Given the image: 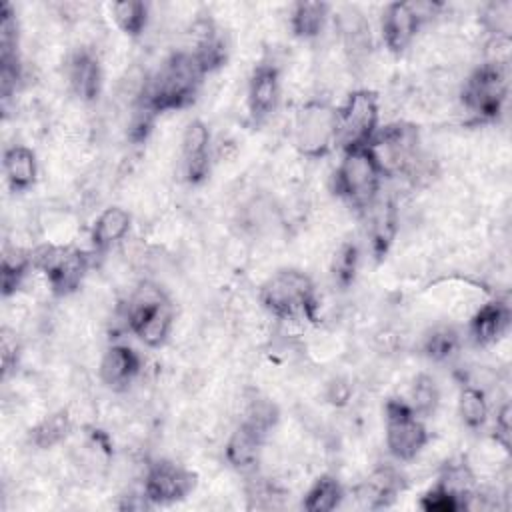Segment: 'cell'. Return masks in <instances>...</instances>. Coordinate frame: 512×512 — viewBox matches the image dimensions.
<instances>
[{
	"label": "cell",
	"instance_id": "1",
	"mask_svg": "<svg viewBox=\"0 0 512 512\" xmlns=\"http://www.w3.org/2000/svg\"><path fill=\"white\" fill-rule=\"evenodd\" d=\"M204 74L190 52H176L146 82L140 104L150 112L182 108L194 100Z\"/></svg>",
	"mask_w": 512,
	"mask_h": 512
},
{
	"label": "cell",
	"instance_id": "2",
	"mask_svg": "<svg viewBox=\"0 0 512 512\" xmlns=\"http://www.w3.org/2000/svg\"><path fill=\"white\" fill-rule=\"evenodd\" d=\"M382 172L368 146L344 152L334 174L336 192L356 208H368L380 192Z\"/></svg>",
	"mask_w": 512,
	"mask_h": 512
},
{
	"label": "cell",
	"instance_id": "3",
	"mask_svg": "<svg viewBox=\"0 0 512 512\" xmlns=\"http://www.w3.org/2000/svg\"><path fill=\"white\" fill-rule=\"evenodd\" d=\"M262 304L278 318H312L316 296L312 280L300 270H280L266 280L260 292Z\"/></svg>",
	"mask_w": 512,
	"mask_h": 512
},
{
	"label": "cell",
	"instance_id": "4",
	"mask_svg": "<svg viewBox=\"0 0 512 512\" xmlns=\"http://www.w3.org/2000/svg\"><path fill=\"white\" fill-rule=\"evenodd\" d=\"M126 322L146 346H160L172 328V310L160 288L144 284L128 300Z\"/></svg>",
	"mask_w": 512,
	"mask_h": 512
},
{
	"label": "cell",
	"instance_id": "5",
	"mask_svg": "<svg viewBox=\"0 0 512 512\" xmlns=\"http://www.w3.org/2000/svg\"><path fill=\"white\" fill-rule=\"evenodd\" d=\"M378 130V100L374 92H352L336 110V144L346 152L368 146Z\"/></svg>",
	"mask_w": 512,
	"mask_h": 512
},
{
	"label": "cell",
	"instance_id": "6",
	"mask_svg": "<svg viewBox=\"0 0 512 512\" xmlns=\"http://www.w3.org/2000/svg\"><path fill=\"white\" fill-rule=\"evenodd\" d=\"M368 150L372 152L382 174L408 172L416 164L418 134L412 126L406 124L386 126L376 130Z\"/></svg>",
	"mask_w": 512,
	"mask_h": 512
},
{
	"label": "cell",
	"instance_id": "7",
	"mask_svg": "<svg viewBox=\"0 0 512 512\" xmlns=\"http://www.w3.org/2000/svg\"><path fill=\"white\" fill-rule=\"evenodd\" d=\"M384 414L388 452L396 460H412L428 440L420 416L402 400H388Z\"/></svg>",
	"mask_w": 512,
	"mask_h": 512
},
{
	"label": "cell",
	"instance_id": "8",
	"mask_svg": "<svg viewBox=\"0 0 512 512\" xmlns=\"http://www.w3.org/2000/svg\"><path fill=\"white\" fill-rule=\"evenodd\" d=\"M506 68L482 64L464 84L462 102L470 114L480 120H492L500 114L506 100Z\"/></svg>",
	"mask_w": 512,
	"mask_h": 512
},
{
	"label": "cell",
	"instance_id": "9",
	"mask_svg": "<svg viewBox=\"0 0 512 512\" xmlns=\"http://www.w3.org/2000/svg\"><path fill=\"white\" fill-rule=\"evenodd\" d=\"M296 144L306 156H322L336 144V110L322 102L302 108L296 124Z\"/></svg>",
	"mask_w": 512,
	"mask_h": 512
},
{
	"label": "cell",
	"instance_id": "10",
	"mask_svg": "<svg viewBox=\"0 0 512 512\" xmlns=\"http://www.w3.org/2000/svg\"><path fill=\"white\" fill-rule=\"evenodd\" d=\"M34 260L36 266L46 272L48 284L58 296L74 292L88 268V260L80 250L64 246H46L34 256Z\"/></svg>",
	"mask_w": 512,
	"mask_h": 512
},
{
	"label": "cell",
	"instance_id": "11",
	"mask_svg": "<svg viewBox=\"0 0 512 512\" xmlns=\"http://www.w3.org/2000/svg\"><path fill=\"white\" fill-rule=\"evenodd\" d=\"M194 488V474L172 464L158 462L150 466L144 480V496L154 504H168L184 498Z\"/></svg>",
	"mask_w": 512,
	"mask_h": 512
},
{
	"label": "cell",
	"instance_id": "12",
	"mask_svg": "<svg viewBox=\"0 0 512 512\" xmlns=\"http://www.w3.org/2000/svg\"><path fill=\"white\" fill-rule=\"evenodd\" d=\"M420 18L412 2H392L382 12V34L384 42L392 52H402L414 40Z\"/></svg>",
	"mask_w": 512,
	"mask_h": 512
},
{
	"label": "cell",
	"instance_id": "13",
	"mask_svg": "<svg viewBox=\"0 0 512 512\" xmlns=\"http://www.w3.org/2000/svg\"><path fill=\"white\" fill-rule=\"evenodd\" d=\"M210 132L204 122L192 120L182 134V172L188 182H200L208 172Z\"/></svg>",
	"mask_w": 512,
	"mask_h": 512
},
{
	"label": "cell",
	"instance_id": "14",
	"mask_svg": "<svg viewBox=\"0 0 512 512\" xmlns=\"http://www.w3.org/2000/svg\"><path fill=\"white\" fill-rule=\"evenodd\" d=\"M280 96V80L278 70L272 64L256 66L250 84H248V110L250 116L260 122L264 120L278 102Z\"/></svg>",
	"mask_w": 512,
	"mask_h": 512
},
{
	"label": "cell",
	"instance_id": "15",
	"mask_svg": "<svg viewBox=\"0 0 512 512\" xmlns=\"http://www.w3.org/2000/svg\"><path fill=\"white\" fill-rule=\"evenodd\" d=\"M140 372V356L122 344L110 346L100 360V378L110 388H126Z\"/></svg>",
	"mask_w": 512,
	"mask_h": 512
},
{
	"label": "cell",
	"instance_id": "16",
	"mask_svg": "<svg viewBox=\"0 0 512 512\" xmlns=\"http://www.w3.org/2000/svg\"><path fill=\"white\" fill-rule=\"evenodd\" d=\"M68 80L72 90L82 100H94L100 92V82H102L98 58L88 50L76 52L68 62Z\"/></svg>",
	"mask_w": 512,
	"mask_h": 512
},
{
	"label": "cell",
	"instance_id": "17",
	"mask_svg": "<svg viewBox=\"0 0 512 512\" xmlns=\"http://www.w3.org/2000/svg\"><path fill=\"white\" fill-rule=\"evenodd\" d=\"M510 310L502 302H488L470 320V336L476 344L496 342L508 328Z\"/></svg>",
	"mask_w": 512,
	"mask_h": 512
},
{
	"label": "cell",
	"instance_id": "18",
	"mask_svg": "<svg viewBox=\"0 0 512 512\" xmlns=\"http://www.w3.org/2000/svg\"><path fill=\"white\" fill-rule=\"evenodd\" d=\"M130 230V214L120 206L104 208L92 224V244L98 250H106L120 242Z\"/></svg>",
	"mask_w": 512,
	"mask_h": 512
},
{
	"label": "cell",
	"instance_id": "19",
	"mask_svg": "<svg viewBox=\"0 0 512 512\" xmlns=\"http://www.w3.org/2000/svg\"><path fill=\"white\" fill-rule=\"evenodd\" d=\"M36 156L26 146H12L4 154V174L12 190H26L36 180Z\"/></svg>",
	"mask_w": 512,
	"mask_h": 512
},
{
	"label": "cell",
	"instance_id": "20",
	"mask_svg": "<svg viewBox=\"0 0 512 512\" xmlns=\"http://www.w3.org/2000/svg\"><path fill=\"white\" fill-rule=\"evenodd\" d=\"M262 434H258L256 430H252L246 424H240L228 444H226V458L232 466L236 468H248L258 460V452H260V444H262Z\"/></svg>",
	"mask_w": 512,
	"mask_h": 512
},
{
	"label": "cell",
	"instance_id": "21",
	"mask_svg": "<svg viewBox=\"0 0 512 512\" xmlns=\"http://www.w3.org/2000/svg\"><path fill=\"white\" fill-rule=\"evenodd\" d=\"M370 234H372V244L376 254L386 252L388 244L394 238L396 230V216H394V206L390 200H374L370 206Z\"/></svg>",
	"mask_w": 512,
	"mask_h": 512
},
{
	"label": "cell",
	"instance_id": "22",
	"mask_svg": "<svg viewBox=\"0 0 512 512\" xmlns=\"http://www.w3.org/2000/svg\"><path fill=\"white\" fill-rule=\"evenodd\" d=\"M328 16V4L324 2H296L290 14V26L300 38H314L320 34Z\"/></svg>",
	"mask_w": 512,
	"mask_h": 512
},
{
	"label": "cell",
	"instance_id": "23",
	"mask_svg": "<svg viewBox=\"0 0 512 512\" xmlns=\"http://www.w3.org/2000/svg\"><path fill=\"white\" fill-rule=\"evenodd\" d=\"M342 488L332 476L318 478L304 498V508L308 512H330L340 504Z\"/></svg>",
	"mask_w": 512,
	"mask_h": 512
},
{
	"label": "cell",
	"instance_id": "24",
	"mask_svg": "<svg viewBox=\"0 0 512 512\" xmlns=\"http://www.w3.org/2000/svg\"><path fill=\"white\" fill-rule=\"evenodd\" d=\"M110 12L116 26L128 36H138L146 28L148 6L144 2H136V0L114 2L110 6Z\"/></svg>",
	"mask_w": 512,
	"mask_h": 512
},
{
	"label": "cell",
	"instance_id": "25",
	"mask_svg": "<svg viewBox=\"0 0 512 512\" xmlns=\"http://www.w3.org/2000/svg\"><path fill=\"white\" fill-rule=\"evenodd\" d=\"M458 408H460V416L466 426L480 428L486 422L488 404H486V396H484L482 388H476L472 384L464 386L460 392Z\"/></svg>",
	"mask_w": 512,
	"mask_h": 512
},
{
	"label": "cell",
	"instance_id": "26",
	"mask_svg": "<svg viewBox=\"0 0 512 512\" xmlns=\"http://www.w3.org/2000/svg\"><path fill=\"white\" fill-rule=\"evenodd\" d=\"M70 430V420L66 412H56L44 418L34 430H32V440L40 448H50L64 440V436Z\"/></svg>",
	"mask_w": 512,
	"mask_h": 512
},
{
	"label": "cell",
	"instance_id": "27",
	"mask_svg": "<svg viewBox=\"0 0 512 512\" xmlns=\"http://www.w3.org/2000/svg\"><path fill=\"white\" fill-rule=\"evenodd\" d=\"M438 406V388L430 376H418L410 390V408L418 416H430Z\"/></svg>",
	"mask_w": 512,
	"mask_h": 512
},
{
	"label": "cell",
	"instance_id": "28",
	"mask_svg": "<svg viewBox=\"0 0 512 512\" xmlns=\"http://www.w3.org/2000/svg\"><path fill=\"white\" fill-rule=\"evenodd\" d=\"M458 346V336L452 328H436L430 332V336H426L424 342V350L428 356L432 358H446L450 356Z\"/></svg>",
	"mask_w": 512,
	"mask_h": 512
},
{
	"label": "cell",
	"instance_id": "29",
	"mask_svg": "<svg viewBox=\"0 0 512 512\" xmlns=\"http://www.w3.org/2000/svg\"><path fill=\"white\" fill-rule=\"evenodd\" d=\"M356 266H358V250H356V246H352V244L340 246V250L336 252L334 262H332L334 278H336L342 286L350 284L352 278H354V274H356Z\"/></svg>",
	"mask_w": 512,
	"mask_h": 512
},
{
	"label": "cell",
	"instance_id": "30",
	"mask_svg": "<svg viewBox=\"0 0 512 512\" xmlns=\"http://www.w3.org/2000/svg\"><path fill=\"white\" fill-rule=\"evenodd\" d=\"M420 504H422L424 510H430V512H456V510L464 508L462 502L456 496H452L450 492H446L438 484L422 498Z\"/></svg>",
	"mask_w": 512,
	"mask_h": 512
},
{
	"label": "cell",
	"instance_id": "31",
	"mask_svg": "<svg viewBox=\"0 0 512 512\" xmlns=\"http://www.w3.org/2000/svg\"><path fill=\"white\" fill-rule=\"evenodd\" d=\"M510 404H504L498 414H496V424H494V432H496V442L502 444L504 450H508L510 446Z\"/></svg>",
	"mask_w": 512,
	"mask_h": 512
},
{
	"label": "cell",
	"instance_id": "32",
	"mask_svg": "<svg viewBox=\"0 0 512 512\" xmlns=\"http://www.w3.org/2000/svg\"><path fill=\"white\" fill-rule=\"evenodd\" d=\"M328 398L334 404H344L350 398V384L344 380H334L328 386Z\"/></svg>",
	"mask_w": 512,
	"mask_h": 512
},
{
	"label": "cell",
	"instance_id": "33",
	"mask_svg": "<svg viewBox=\"0 0 512 512\" xmlns=\"http://www.w3.org/2000/svg\"><path fill=\"white\" fill-rule=\"evenodd\" d=\"M12 358H16V340H10L8 334H4L2 336V362H4V370H10Z\"/></svg>",
	"mask_w": 512,
	"mask_h": 512
}]
</instances>
